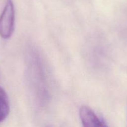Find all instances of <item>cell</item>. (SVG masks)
<instances>
[{
	"label": "cell",
	"instance_id": "1",
	"mask_svg": "<svg viewBox=\"0 0 127 127\" xmlns=\"http://www.w3.org/2000/svg\"><path fill=\"white\" fill-rule=\"evenodd\" d=\"M15 26V9L13 1L7 0L0 15V36L8 39L12 36Z\"/></svg>",
	"mask_w": 127,
	"mask_h": 127
},
{
	"label": "cell",
	"instance_id": "2",
	"mask_svg": "<svg viewBox=\"0 0 127 127\" xmlns=\"http://www.w3.org/2000/svg\"><path fill=\"white\" fill-rule=\"evenodd\" d=\"M79 117L84 127L107 126L89 107L83 105L79 109Z\"/></svg>",
	"mask_w": 127,
	"mask_h": 127
},
{
	"label": "cell",
	"instance_id": "3",
	"mask_svg": "<svg viewBox=\"0 0 127 127\" xmlns=\"http://www.w3.org/2000/svg\"><path fill=\"white\" fill-rule=\"evenodd\" d=\"M10 112V104L8 95L6 91L0 86V124L8 116Z\"/></svg>",
	"mask_w": 127,
	"mask_h": 127
}]
</instances>
